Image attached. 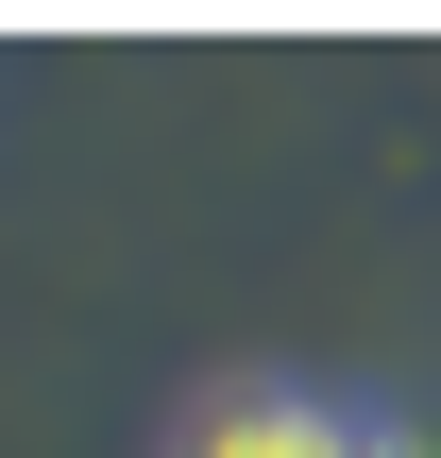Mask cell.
<instances>
[{"instance_id":"1","label":"cell","mask_w":441,"mask_h":458,"mask_svg":"<svg viewBox=\"0 0 441 458\" xmlns=\"http://www.w3.org/2000/svg\"><path fill=\"white\" fill-rule=\"evenodd\" d=\"M170 458H441V408L357 374H204Z\"/></svg>"}]
</instances>
